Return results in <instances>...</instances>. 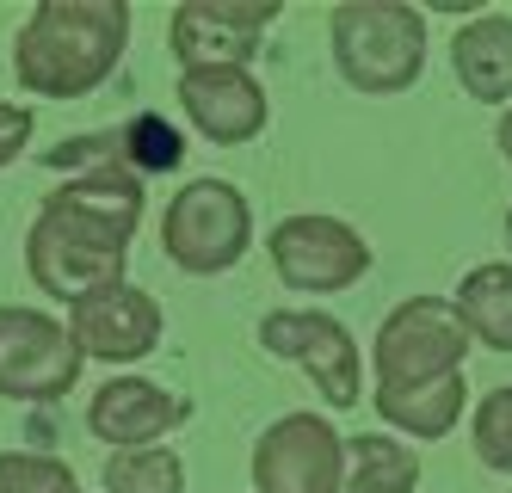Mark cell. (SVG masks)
I'll use <instances>...</instances> for the list:
<instances>
[{
	"label": "cell",
	"mask_w": 512,
	"mask_h": 493,
	"mask_svg": "<svg viewBox=\"0 0 512 493\" xmlns=\"http://www.w3.org/2000/svg\"><path fill=\"white\" fill-rule=\"evenodd\" d=\"M278 19V0H186L167 19V44L179 74L186 68H247V56L260 50L266 25Z\"/></svg>",
	"instance_id": "8fae6325"
},
{
	"label": "cell",
	"mask_w": 512,
	"mask_h": 493,
	"mask_svg": "<svg viewBox=\"0 0 512 493\" xmlns=\"http://www.w3.org/2000/svg\"><path fill=\"white\" fill-rule=\"evenodd\" d=\"M463 358H469V333H463V321L451 309V296H401L383 315L377 339H371L377 395L463 376Z\"/></svg>",
	"instance_id": "5b68a950"
},
{
	"label": "cell",
	"mask_w": 512,
	"mask_h": 493,
	"mask_svg": "<svg viewBox=\"0 0 512 493\" xmlns=\"http://www.w3.org/2000/svg\"><path fill=\"white\" fill-rule=\"evenodd\" d=\"M420 487V450L389 432H352L340 493H414Z\"/></svg>",
	"instance_id": "e0dca14e"
},
{
	"label": "cell",
	"mask_w": 512,
	"mask_h": 493,
	"mask_svg": "<svg viewBox=\"0 0 512 493\" xmlns=\"http://www.w3.org/2000/svg\"><path fill=\"white\" fill-rule=\"evenodd\" d=\"M68 493H87V487H68Z\"/></svg>",
	"instance_id": "d4e9b609"
},
{
	"label": "cell",
	"mask_w": 512,
	"mask_h": 493,
	"mask_svg": "<svg viewBox=\"0 0 512 493\" xmlns=\"http://www.w3.org/2000/svg\"><path fill=\"white\" fill-rule=\"evenodd\" d=\"M62 321H68V339L81 346V358H99V364H136V358H149L167 333L161 302L130 278L99 284L81 302H68Z\"/></svg>",
	"instance_id": "30bf717a"
},
{
	"label": "cell",
	"mask_w": 512,
	"mask_h": 493,
	"mask_svg": "<svg viewBox=\"0 0 512 493\" xmlns=\"http://www.w3.org/2000/svg\"><path fill=\"white\" fill-rule=\"evenodd\" d=\"M346 438L327 413H284L253 438V493H340Z\"/></svg>",
	"instance_id": "9c48e42d"
},
{
	"label": "cell",
	"mask_w": 512,
	"mask_h": 493,
	"mask_svg": "<svg viewBox=\"0 0 512 493\" xmlns=\"http://www.w3.org/2000/svg\"><path fill=\"white\" fill-rule=\"evenodd\" d=\"M253 247V204L235 179L198 173L161 210V253L186 278H223Z\"/></svg>",
	"instance_id": "277c9868"
},
{
	"label": "cell",
	"mask_w": 512,
	"mask_h": 493,
	"mask_svg": "<svg viewBox=\"0 0 512 493\" xmlns=\"http://www.w3.org/2000/svg\"><path fill=\"white\" fill-rule=\"evenodd\" d=\"M31 130H38V111L19 99H0V167H13L31 148Z\"/></svg>",
	"instance_id": "7402d4cb"
},
{
	"label": "cell",
	"mask_w": 512,
	"mask_h": 493,
	"mask_svg": "<svg viewBox=\"0 0 512 493\" xmlns=\"http://www.w3.org/2000/svg\"><path fill=\"white\" fill-rule=\"evenodd\" d=\"M334 74L364 99H395L426 74V13L408 0H340L327 13Z\"/></svg>",
	"instance_id": "3957f363"
},
{
	"label": "cell",
	"mask_w": 512,
	"mask_h": 493,
	"mask_svg": "<svg viewBox=\"0 0 512 493\" xmlns=\"http://www.w3.org/2000/svg\"><path fill=\"white\" fill-rule=\"evenodd\" d=\"M81 346L68 339V321L38 302H0V401L44 407L75 395L81 383Z\"/></svg>",
	"instance_id": "8992f818"
},
{
	"label": "cell",
	"mask_w": 512,
	"mask_h": 493,
	"mask_svg": "<svg viewBox=\"0 0 512 493\" xmlns=\"http://www.w3.org/2000/svg\"><path fill=\"white\" fill-rule=\"evenodd\" d=\"M130 50L124 0H38L13 31V81L31 99H87Z\"/></svg>",
	"instance_id": "7a4b0ae2"
},
{
	"label": "cell",
	"mask_w": 512,
	"mask_h": 493,
	"mask_svg": "<svg viewBox=\"0 0 512 493\" xmlns=\"http://www.w3.org/2000/svg\"><path fill=\"white\" fill-rule=\"evenodd\" d=\"M469 438H475V457L494 475H512V383L475 401L469 413Z\"/></svg>",
	"instance_id": "ffe728a7"
},
{
	"label": "cell",
	"mask_w": 512,
	"mask_h": 493,
	"mask_svg": "<svg viewBox=\"0 0 512 493\" xmlns=\"http://www.w3.org/2000/svg\"><path fill=\"white\" fill-rule=\"evenodd\" d=\"M118 161L136 173V179H149V173H173L179 161H186V142H179V130L167 118H155V111H142V118L118 124Z\"/></svg>",
	"instance_id": "d6986e66"
},
{
	"label": "cell",
	"mask_w": 512,
	"mask_h": 493,
	"mask_svg": "<svg viewBox=\"0 0 512 493\" xmlns=\"http://www.w3.org/2000/svg\"><path fill=\"white\" fill-rule=\"evenodd\" d=\"M266 259L290 296H340L371 272V241L346 216L303 210V216H284L266 235Z\"/></svg>",
	"instance_id": "52a82bcc"
},
{
	"label": "cell",
	"mask_w": 512,
	"mask_h": 493,
	"mask_svg": "<svg viewBox=\"0 0 512 493\" xmlns=\"http://www.w3.org/2000/svg\"><path fill=\"white\" fill-rule=\"evenodd\" d=\"M451 74L475 105H512V13H469L451 37Z\"/></svg>",
	"instance_id": "5bb4252c"
},
{
	"label": "cell",
	"mask_w": 512,
	"mask_h": 493,
	"mask_svg": "<svg viewBox=\"0 0 512 493\" xmlns=\"http://www.w3.org/2000/svg\"><path fill=\"white\" fill-rule=\"evenodd\" d=\"M186 420H192V395L149 383V376H112V383H99V395L87 401V432L112 450L167 444Z\"/></svg>",
	"instance_id": "4fadbf2b"
},
{
	"label": "cell",
	"mask_w": 512,
	"mask_h": 493,
	"mask_svg": "<svg viewBox=\"0 0 512 493\" xmlns=\"http://www.w3.org/2000/svg\"><path fill=\"white\" fill-rule=\"evenodd\" d=\"M173 99L186 111V124L216 148H247L272 124V99L253 81V68H186Z\"/></svg>",
	"instance_id": "7c38bea8"
},
{
	"label": "cell",
	"mask_w": 512,
	"mask_h": 493,
	"mask_svg": "<svg viewBox=\"0 0 512 493\" xmlns=\"http://www.w3.org/2000/svg\"><path fill=\"white\" fill-rule=\"evenodd\" d=\"M260 346L278 364H297L327 407H358L364 401V358H358V339L340 315L272 309V315H260Z\"/></svg>",
	"instance_id": "ba28073f"
},
{
	"label": "cell",
	"mask_w": 512,
	"mask_h": 493,
	"mask_svg": "<svg viewBox=\"0 0 512 493\" xmlns=\"http://www.w3.org/2000/svg\"><path fill=\"white\" fill-rule=\"evenodd\" d=\"M451 309H457V321L469 333V346L512 352V259L469 265L463 284L451 290Z\"/></svg>",
	"instance_id": "9a60e30c"
},
{
	"label": "cell",
	"mask_w": 512,
	"mask_h": 493,
	"mask_svg": "<svg viewBox=\"0 0 512 493\" xmlns=\"http://www.w3.org/2000/svg\"><path fill=\"white\" fill-rule=\"evenodd\" d=\"M142 229V179L124 161L75 167L50 185L44 210L25 229V278L50 302H81L99 284H118L130 265V241Z\"/></svg>",
	"instance_id": "6da1fadb"
},
{
	"label": "cell",
	"mask_w": 512,
	"mask_h": 493,
	"mask_svg": "<svg viewBox=\"0 0 512 493\" xmlns=\"http://www.w3.org/2000/svg\"><path fill=\"white\" fill-rule=\"evenodd\" d=\"M500 235H506V247H512V204H506V222H500Z\"/></svg>",
	"instance_id": "cb8c5ba5"
},
{
	"label": "cell",
	"mask_w": 512,
	"mask_h": 493,
	"mask_svg": "<svg viewBox=\"0 0 512 493\" xmlns=\"http://www.w3.org/2000/svg\"><path fill=\"white\" fill-rule=\"evenodd\" d=\"M494 148H500V161L512 167V105L500 111V130H494Z\"/></svg>",
	"instance_id": "603a6c76"
},
{
	"label": "cell",
	"mask_w": 512,
	"mask_h": 493,
	"mask_svg": "<svg viewBox=\"0 0 512 493\" xmlns=\"http://www.w3.org/2000/svg\"><path fill=\"white\" fill-rule=\"evenodd\" d=\"M81 487L75 469L44 450H0V493H68Z\"/></svg>",
	"instance_id": "44dd1931"
},
{
	"label": "cell",
	"mask_w": 512,
	"mask_h": 493,
	"mask_svg": "<svg viewBox=\"0 0 512 493\" xmlns=\"http://www.w3.org/2000/svg\"><path fill=\"white\" fill-rule=\"evenodd\" d=\"M371 401H377V420L395 426V438L438 444V438H451L457 420L469 413V383H463V376H445V383L395 389V395H371Z\"/></svg>",
	"instance_id": "2e32d148"
},
{
	"label": "cell",
	"mask_w": 512,
	"mask_h": 493,
	"mask_svg": "<svg viewBox=\"0 0 512 493\" xmlns=\"http://www.w3.org/2000/svg\"><path fill=\"white\" fill-rule=\"evenodd\" d=\"M105 493H186V463L173 444H142V450H112L99 475Z\"/></svg>",
	"instance_id": "ac0fdd59"
}]
</instances>
